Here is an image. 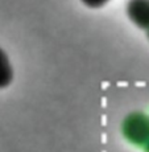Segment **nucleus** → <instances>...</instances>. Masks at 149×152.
I'll return each instance as SVG.
<instances>
[{
	"label": "nucleus",
	"instance_id": "3",
	"mask_svg": "<svg viewBox=\"0 0 149 152\" xmlns=\"http://www.w3.org/2000/svg\"><path fill=\"white\" fill-rule=\"evenodd\" d=\"M13 78V69L11 66L9 58L5 54V52L0 48V89L7 87L12 82Z\"/></svg>",
	"mask_w": 149,
	"mask_h": 152
},
{
	"label": "nucleus",
	"instance_id": "6",
	"mask_svg": "<svg viewBox=\"0 0 149 152\" xmlns=\"http://www.w3.org/2000/svg\"><path fill=\"white\" fill-rule=\"evenodd\" d=\"M148 37H149V28H148Z\"/></svg>",
	"mask_w": 149,
	"mask_h": 152
},
{
	"label": "nucleus",
	"instance_id": "4",
	"mask_svg": "<svg viewBox=\"0 0 149 152\" xmlns=\"http://www.w3.org/2000/svg\"><path fill=\"white\" fill-rule=\"evenodd\" d=\"M108 1L110 0H82V3L90 8H100L104 4H107Z\"/></svg>",
	"mask_w": 149,
	"mask_h": 152
},
{
	"label": "nucleus",
	"instance_id": "2",
	"mask_svg": "<svg viewBox=\"0 0 149 152\" xmlns=\"http://www.w3.org/2000/svg\"><path fill=\"white\" fill-rule=\"evenodd\" d=\"M129 20L139 28H149V0H129L127 4Z\"/></svg>",
	"mask_w": 149,
	"mask_h": 152
},
{
	"label": "nucleus",
	"instance_id": "1",
	"mask_svg": "<svg viewBox=\"0 0 149 152\" xmlns=\"http://www.w3.org/2000/svg\"><path fill=\"white\" fill-rule=\"evenodd\" d=\"M125 139L135 145H145L149 140V116L141 113H133L123 123Z\"/></svg>",
	"mask_w": 149,
	"mask_h": 152
},
{
	"label": "nucleus",
	"instance_id": "5",
	"mask_svg": "<svg viewBox=\"0 0 149 152\" xmlns=\"http://www.w3.org/2000/svg\"><path fill=\"white\" fill-rule=\"evenodd\" d=\"M145 152H149V140L147 142V144H145Z\"/></svg>",
	"mask_w": 149,
	"mask_h": 152
}]
</instances>
